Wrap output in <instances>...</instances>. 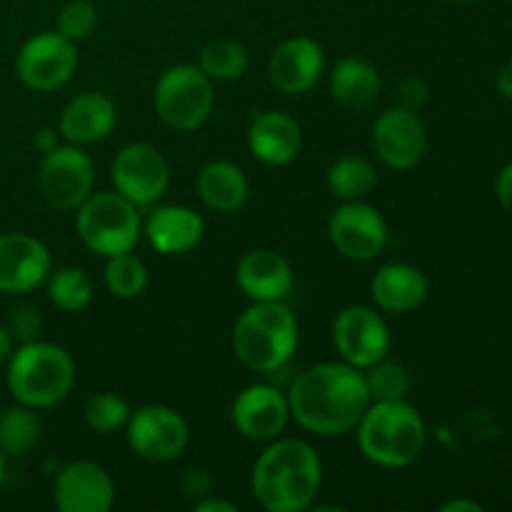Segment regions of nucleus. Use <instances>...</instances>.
Returning a JSON list of instances; mask_svg holds the SVG:
<instances>
[{
    "instance_id": "nucleus-10",
    "label": "nucleus",
    "mask_w": 512,
    "mask_h": 512,
    "mask_svg": "<svg viewBox=\"0 0 512 512\" xmlns=\"http://www.w3.org/2000/svg\"><path fill=\"white\" fill-rule=\"evenodd\" d=\"M128 445L138 458L148 463H170L185 450L190 440L188 423L183 415L168 405H145L130 415Z\"/></svg>"
},
{
    "instance_id": "nucleus-35",
    "label": "nucleus",
    "mask_w": 512,
    "mask_h": 512,
    "mask_svg": "<svg viewBox=\"0 0 512 512\" xmlns=\"http://www.w3.org/2000/svg\"><path fill=\"white\" fill-rule=\"evenodd\" d=\"M180 485H183V493L188 495V498L200 500L205 498V495H210V490H213V475L205 468H188L183 473Z\"/></svg>"
},
{
    "instance_id": "nucleus-22",
    "label": "nucleus",
    "mask_w": 512,
    "mask_h": 512,
    "mask_svg": "<svg viewBox=\"0 0 512 512\" xmlns=\"http://www.w3.org/2000/svg\"><path fill=\"white\" fill-rule=\"evenodd\" d=\"M148 243L163 255H183L203 240L205 223L193 208L158 205L143 225Z\"/></svg>"
},
{
    "instance_id": "nucleus-13",
    "label": "nucleus",
    "mask_w": 512,
    "mask_h": 512,
    "mask_svg": "<svg viewBox=\"0 0 512 512\" xmlns=\"http://www.w3.org/2000/svg\"><path fill=\"white\" fill-rule=\"evenodd\" d=\"M333 343L345 363L365 370L388 355L390 330L375 308L348 305L333 323Z\"/></svg>"
},
{
    "instance_id": "nucleus-39",
    "label": "nucleus",
    "mask_w": 512,
    "mask_h": 512,
    "mask_svg": "<svg viewBox=\"0 0 512 512\" xmlns=\"http://www.w3.org/2000/svg\"><path fill=\"white\" fill-rule=\"evenodd\" d=\"M33 145L43 155L50 153V150H53L55 145H58V138H55V130H50V128L38 130V133H35V138H33Z\"/></svg>"
},
{
    "instance_id": "nucleus-33",
    "label": "nucleus",
    "mask_w": 512,
    "mask_h": 512,
    "mask_svg": "<svg viewBox=\"0 0 512 512\" xmlns=\"http://www.w3.org/2000/svg\"><path fill=\"white\" fill-rule=\"evenodd\" d=\"M95 28H98V10L90 0H70L60 8L58 33L73 40V43L90 38Z\"/></svg>"
},
{
    "instance_id": "nucleus-19",
    "label": "nucleus",
    "mask_w": 512,
    "mask_h": 512,
    "mask_svg": "<svg viewBox=\"0 0 512 512\" xmlns=\"http://www.w3.org/2000/svg\"><path fill=\"white\" fill-rule=\"evenodd\" d=\"M235 280L253 303H275L293 290V268L278 250L258 248L240 258Z\"/></svg>"
},
{
    "instance_id": "nucleus-12",
    "label": "nucleus",
    "mask_w": 512,
    "mask_h": 512,
    "mask_svg": "<svg viewBox=\"0 0 512 512\" xmlns=\"http://www.w3.org/2000/svg\"><path fill=\"white\" fill-rule=\"evenodd\" d=\"M328 235L343 258L368 263L378 258L388 245V223L373 205L363 200H348L330 218Z\"/></svg>"
},
{
    "instance_id": "nucleus-21",
    "label": "nucleus",
    "mask_w": 512,
    "mask_h": 512,
    "mask_svg": "<svg viewBox=\"0 0 512 512\" xmlns=\"http://www.w3.org/2000/svg\"><path fill=\"white\" fill-rule=\"evenodd\" d=\"M248 148L260 163L273 165V168L293 163L303 148L298 120L290 118L283 110H265L255 115L248 128Z\"/></svg>"
},
{
    "instance_id": "nucleus-20",
    "label": "nucleus",
    "mask_w": 512,
    "mask_h": 512,
    "mask_svg": "<svg viewBox=\"0 0 512 512\" xmlns=\"http://www.w3.org/2000/svg\"><path fill=\"white\" fill-rule=\"evenodd\" d=\"M115 123H118V108L113 100L98 90H85L65 105L58 133L63 135L65 143L83 148V145H93L108 138Z\"/></svg>"
},
{
    "instance_id": "nucleus-7",
    "label": "nucleus",
    "mask_w": 512,
    "mask_h": 512,
    "mask_svg": "<svg viewBox=\"0 0 512 512\" xmlns=\"http://www.w3.org/2000/svg\"><path fill=\"white\" fill-rule=\"evenodd\" d=\"M155 113L168 128L190 133L198 130L213 113V80L200 65H173L160 75L153 93Z\"/></svg>"
},
{
    "instance_id": "nucleus-26",
    "label": "nucleus",
    "mask_w": 512,
    "mask_h": 512,
    "mask_svg": "<svg viewBox=\"0 0 512 512\" xmlns=\"http://www.w3.org/2000/svg\"><path fill=\"white\" fill-rule=\"evenodd\" d=\"M378 185L373 163L360 155H345L328 170V190L340 200H363Z\"/></svg>"
},
{
    "instance_id": "nucleus-28",
    "label": "nucleus",
    "mask_w": 512,
    "mask_h": 512,
    "mask_svg": "<svg viewBox=\"0 0 512 512\" xmlns=\"http://www.w3.org/2000/svg\"><path fill=\"white\" fill-rule=\"evenodd\" d=\"M48 298L55 308L65 310V313H78V310L88 308L93 300V280L88 273L75 265H65L48 275Z\"/></svg>"
},
{
    "instance_id": "nucleus-2",
    "label": "nucleus",
    "mask_w": 512,
    "mask_h": 512,
    "mask_svg": "<svg viewBox=\"0 0 512 512\" xmlns=\"http://www.w3.org/2000/svg\"><path fill=\"white\" fill-rule=\"evenodd\" d=\"M323 483V465L308 443L275 438L253 468V495L270 512L313 508Z\"/></svg>"
},
{
    "instance_id": "nucleus-42",
    "label": "nucleus",
    "mask_w": 512,
    "mask_h": 512,
    "mask_svg": "<svg viewBox=\"0 0 512 512\" xmlns=\"http://www.w3.org/2000/svg\"><path fill=\"white\" fill-rule=\"evenodd\" d=\"M13 335H10V330L5 328V325H0V368H5L10 360V355H13Z\"/></svg>"
},
{
    "instance_id": "nucleus-30",
    "label": "nucleus",
    "mask_w": 512,
    "mask_h": 512,
    "mask_svg": "<svg viewBox=\"0 0 512 512\" xmlns=\"http://www.w3.org/2000/svg\"><path fill=\"white\" fill-rule=\"evenodd\" d=\"M105 288L120 300H133L148 288V270L133 253L113 255L105 265Z\"/></svg>"
},
{
    "instance_id": "nucleus-9",
    "label": "nucleus",
    "mask_w": 512,
    "mask_h": 512,
    "mask_svg": "<svg viewBox=\"0 0 512 512\" xmlns=\"http://www.w3.org/2000/svg\"><path fill=\"white\" fill-rule=\"evenodd\" d=\"M110 178L123 198H128L138 208H145V205L158 203L168 190L170 165L155 145L130 143L115 155L110 165Z\"/></svg>"
},
{
    "instance_id": "nucleus-44",
    "label": "nucleus",
    "mask_w": 512,
    "mask_h": 512,
    "mask_svg": "<svg viewBox=\"0 0 512 512\" xmlns=\"http://www.w3.org/2000/svg\"><path fill=\"white\" fill-rule=\"evenodd\" d=\"M453 3H478V0H453Z\"/></svg>"
},
{
    "instance_id": "nucleus-31",
    "label": "nucleus",
    "mask_w": 512,
    "mask_h": 512,
    "mask_svg": "<svg viewBox=\"0 0 512 512\" xmlns=\"http://www.w3.org/2000/svg\"><path fill=\"white\" fill-rule=\"evenodd\" d=\"M85 425H88L93 433L108 435L115 433V430L125 428L130 420V408L118 393H95L90 395L88 403L83 408Z\"/></svg>"
},
{
    "instance_id": "nucleus-25",
    "label": "nucleus",
    "mask_w": 512,
    "mask_h": 512,
    "mask_svg": "<svg viewBox=\"0 0 512 512\" xmlns=\"http://www.w3.org/2000/svg\"><path fill=\"white\" fill-rule=\"evenodd\" d=\"M330 93L350 110H365L380 98V73L363 58H343L330 73Z\"/></svg>"
},
{
    "instance_id": "nucleus-34",
    "label": "nucleus",
    "mask_w": 512,
    "mask_h": 512,
    "mask_svg": "<svg viewBox=\"0 0 512 512\" xmlns=\"http://www.w3.org/2000/svg\"><path fill=\"white\" fill-rule=\"evenodd\" d=\"M8 330L13 335V340L23 343H33L40 338V330H43V318H40L38 310L33 305H18V308L10 310Z\"/></svg>"
},
{
    "instance_id": "nucleus-38",
    "label": "nucleus",
    "mask_w": 512,
    "mask_h": 512,
    "mask_svg": "<svg viewBox=\"0 0 512 512\" xmlns=\"http://www.w3.org/2000/svg\"><path fill=\"white\" fill-rule=\"evenodd\" d=\"M193 510L195 512H238V505L230 503V500H220V498H205L193 500Z\"/></svg>"
},
{
    "instance_id": "nucleus-4",
    "label": "nucleus",
    "mask_w": 512,
    "mask_h": 512,
    "mask_svg": "<svg viewBox=\"0 0 512 512\" xmlns=\"http://www.w3.org/2000/svg\"><path fill=\"white\" fill-rule=\"evenodd\" d=\"M355 430L363 455L380 468H408L423 455L425 420L405 400H375Z\"/></svg>"
},
{
    "instance_id": "nucleus-15",
    "label": "nucleus",
    "mask_w": 512,
    "mask_h": 512,
    "mask_svg": "<svg viewBox=\"0 0 512 512\" xmlns=\"http://www.w3.org/2000/svg\"><path fill=\"white\" fill-rule=\"evenodd\" d=\"M60 512H108L115 503V485L108 470L90 460L65 465L53 483Z\"/></svg>"
},
{
    "instance_id": "nucleus-14",
    "label": "nucleus",
    "mask_w": 512,
    "mask_h": 512,
    "mask_svg": "<svg viewBox=\"0 0 512 512\" xmlns=\"http://www.w3.org/2000/svg\"><path fill=\"white\" fill-rule=\"evenodd\" d=\"M370 140H373L375 155L393 170L415 168L428 150V130L418 110L403 108V105L383 110L375 118Z\"/></svg>"
},
{
    "instance_id": "nucleus-18",
    "label": "nucleus",
    "mask_w": 512,
    "mask_h": 512,
    "mask_svg": "<svg viewBox=\"0 0 512 512\" xmlns=\"http://www.w3.org/2000/svg\"><path fill=\"white\" fill-rule=\"evenodd\" d=\"M325 73V53L313 38H288L273 50L268 63L270 83L285 95H305Z\"/></svg>"
},
{
    "instance_id": "nucleus-29",
    "label": "nucleus",
    "mask_w": 512,
    "mask_h": 512,
    "mask_svg": "<svg viewBox=\"0 0 512 512\" xmlns=\"http://www.w3.org/2000/svg\"><path fill=\"white\" fill-rule=\"evenodd\" d=\"M198 65L210 80L230 83V80H238L240 75L248 70V50H245L238 40H213V43H208L200 50Z\"/></svg>"
},
{
    "instance_id": "nucleus-17",
    "label": "nucleus",
    "mask_w": 512,
    "mask_h": 512,
    "mask_svg": "<svg viewBox=\"0 0 512 512\" xmlns=\"http://www.w3.org/2000/svg\"><path fill=\"white\" fill-rule=\"evenodd\" d=\"M53 268L45 243L28 233L0 235V293H30L45 283Z\"/></svg>"
},
{
    "instance_id": "nucleus-37",
    "label": "nucleus",
    "mask_w": 512,
    "mask_h": 512,
    "mask_svg": "<svg viewBox=\"0 0 512 512\" xmlns=\"http://www.w3.org/2000/svg\"><path fill=\"white\" fill-rule=\"evenodd\" d=\"M495 195H498V203L512 213V163L500 170L498 180H495Z\"/></svg>"
},
{
    "instance_id": "nucleus-27",
    "label": "nucleus",
    "mask_w": 512,
    "mask_h": 512,
    "mask_svg": "<svg viewBox=\"0 0 512 512\" xmlns=\"http://www.w3.org/2000/svg\"><path fill=\"white\" fill-rule=\"evenodd\" d=\"M40 438V420L28 405H15L0 413V453L5 458H23Z\"/></svg>"
},
{
    "instance_id": "nucleus-5",
    "label": "nucleus",
    "mask_w": 512,
    "mask_h": 512,
    "mask_svg": "<svg viewBox=\"0 0 512 512\" xmlns=\"http://www.w3.org/2000/svg\"><path fill=\"white\" fill-rule=\"evenodd\" d=\"M5 370L10 395L33 410L63 403L75 385V363L68 350L43 340L13 350Z\"/></svg>"
},
{
    "instance_id": "nucleus-6",
    "label": "nucleus",
    "mask_w": 512,
    "mask_h": 512,
    "mask_svg": "<svg viewBox=\"0 0 512 512\" xmlns=\"http://www.w3.org/2000/svg\"><path fill=\"white\" fill-rule=\"evenodd\" d=\"M75 230L90 253L103 258L133 253L143 233L138 205L115 190V193H93L75 210Z\"/></svg>"
},
{
    "instance_id": "nucleus-43",
    "label": "nucleus",
    "mask_w": 512,
    "mask_h": 512,
    "mask_svg": "<svg viewBox=\"0 0 512 512\" xmlns=\"http://www.w3.org/2000/svg\"><path fill=\"white\" fill-rule=\"evenodd\" d=\"M3 480H5V455L0 453V488H3Z\"/></svg>"
},
{
    "instance_id": "nucleus-32",
    "label": "nucleus",
    "mask_w": 512,
    "mask_h": 512,
    "mask_svg": "<svg viewBox=\"0 0 512 512\" xmlns=\"http://www.w3.org/2000/svg\"><path fill=\"white\" fill-rule=\"evenodd\" d=\"M363 375L373 403L375 400H405L410 390V373L405 370V365L390 363L385 358L365 368Z\"/></svg>"
},
{
    "instance_id": "nucleus-41",
    "label": "nucleus",
    "mask_w": 512,
    "mask_h": 512,
    "mask_svg": "<svg viewBox=\"0 0 512 512\" xmlns=\"http://www.w3.org/2000/svg\"><path fill=\"white\" fill-rule=\"evenodd\" d=\"M498 90L503 98L512 100V60H508V63L498 70Z\"/></svg>"
},
{
    "instance_id": "nucleus-23",
    "label": "nucleus",
    "mask_w": 512,
    "mask_h": 512,
    "mask_svg": "<svg viewBox=\"0 0 512 512\" xmlns=\"http://www.w3.org/2000/svg\"><path fill=\"white\" fill-rule=\"evenodd\" d=\"M430 283L420 268L410 263H388L375 273L370 283V295L375 305L385 313H413L425 303Z\"/></svg>"
},
{
    "instance_id": "nucleus-3",
    "label": "nucleus",
    "mask_w": 512,
    "mask_h": 512,
    "mask_svg": "<svg viewBox=\"0 0 512 512\" xmlns=\"http://www.w3.org/2000/svg\"><path fill=\"white\" fill-rule=\"evenodd\" d=\"M300 330L293 310L283 303H253L240 313L233 328V350L245 368L275 373L298 350Z\"/></svg>"
},
{
    "instance_id": "nucleus-24",
    "label": "nucleus",
    "mask_w": 512,
    "mask_h": 512,
    "mask_svg": "<svg viewBox=\"0 0 512 512\" xmlns=\"http://www.w3.org/2000/svg\"><path fill=\"white\" fill-rule=\"evenodd\" d=\"M198 193L215 213H238L248 203L250 185L238 165L230 160H213L198 173Z\"/></svg>"
},
{
    "instance_id": "nucleus-36",
    "label": "nucleus",
    "mask_w": 512,
    "mask_h": 512,
    "mask_svg": "<svg viewBox=\"0 0 512 512\" xmlns=\"http://www.w3.org/2000/svg\"><path fill=\"white\" fill-rule=\"evenodd\" d=\"M428 93H430L428 83H425L423 78H418V75H410V78H405L398 88L400 105L410 110H418L420 105L428 100Z\"/></svg>"
},
{
    "instance_id": "nucleus-1",
    "label": "nucleus",
    "mask_w": 512,
    "mask_h": 512,
    "mask_svg": "<svg viewBox=\"0 0 512 512\" xmlns=\"http://www.w3.org/2000/svg\"><path fill=\"white\" fill-rule=\"evenodd\" d=\"M290 418L308 433L335 438L358 428L370 408V393L360 368L343 363H320L303 370L288 393Z\"/></svg>"
},
{
    "instance_id": "nucleus-16",
    "label": "nucleus",
    "mask_w": 512,
    "mask_h": 512,
    "mask_svg": "<svg viewBox=\"0 0 512 512\" xmlns=\"http://www.w3.org/2000/svg\"><path fill=\"white\" fill-rule=\"evenodd\" d=\"M230 418L243 438L255 440V443L275 440L290 420L288 395H283L273 385H248L233 400Z\"/></svg>"
},
{
    "instance_id": "nucleus-8",
    "label": "nucleus",
    "mask_w": 512,
    "mask_h": 512,
    "mask_svg": "<svg viewBox=\"0 0 512 512\" xmlns=\"http://www.w3.org/2000/svg\"><path fill=\"white\" fill-rule=\"evenodd\" d=\"M38 185L48 205L58 210H78L93 195V160L80 145H55L40 163Z\"/></svg>"
},
{
    "instance_id": "nucleus-40",
    "label": "nucleus",
    "mask_w": 512,
    "mask_h": 512,
    "mask_svg": "<svg viewBox=\"0 0 512 512\" xmlns=\"http://www.w3.org/2000/svg\"><path fill=\"white\" fill-rule=\"evenodd\" d=\"M440 512H483V505L475 503V500H450V503L440 505Z\"/></svg>"
},
{
    "instance_id": "nucleus-11",
    "label": "nucleus",
    "mask_w": 512,
    "mask_h": 512,
    "mask_svg": "<svg viewBox=\"0 0 512 512\" xmlns=\"http://www.w3.org/2000/svg\"><path fill=\"white\" fill-rule=\"evenodd\" d=\"M78 68V50L73 40L60 33H38L20 48L15 70L18 78L35 93L58 90L73 78Z\"/></svg>"
}]
</instances>
